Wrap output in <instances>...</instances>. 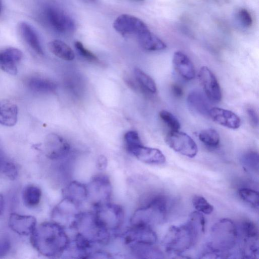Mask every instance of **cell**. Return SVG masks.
<instances>
[{"label": "cell", "mask_w": 259, "mask_h": 259, "mask_svg": "<svg viewBox=\"0 0 259 259\" xmlns=\"http://www.w3.org/2000/svg\"><path fill=\"white\" fill-rule=\"evenodd\" d=\"M30 240L38 252L49 257L63 255L70 241L65 229L54 221L36 226L31 234Z\"/></svg>", "instance_id": "1"}, {"label": "cell", "mask_w": 259, "mask_h": 259, "mask_svg": "<svg viewBox=\"0 0 259 259\" xmlns=\"http://www.w3.org/2000/svg\"><path fill=\"white\" fill-rule=\"evenodd\" d=\"M204 230L205 226L200 220L189 217L186 223L169 228L163 239V245L168 253L180 255L194 245Z\"/></svg>", "instance_id": "2"}, {"label": "cell", "mask_w": 259, "mask_h": 259, "mask_svg": "<svg viewBox=\"0 0 259 259\" xmlns=\"http://www.w3.org/2000/svg\"><path fill=\"white\" fill-rule=\"evenodd\" d=\"M237 230L233 222L228 219H222L216 222L212 227L210 240L207 247L210 252L205 255L220 257L235 245L237 238Z\"/></svg>", "instance_id": "3"}, {"label": "cell", "mask_w": 259, "mask_h": 259, "mask_svg": "<svg viewBox=\"0 0 259 259\" xmlns=\"http://www.w3.org/2000/svg\"><path fill=\"white\" fill-rule=\"evenodd\" d=\"M166 214V200L163 196H156L135 211L131 218V224L132 226L152 228L163 223Z\"/></svg>", "instance_id": "4"}, {"label": "cell", "mask_w": 259, "mask_h": 259, "mask_svg": "<svg viewBox=\"0 0 259 259\" xmlns=\"http://www.w3.org/2000/svg\"><path fill=\"white\" fill-rule=\"evenodd\" d=\"M73 229L95 246L107 244L111 238V233L99 223L94 212H80Z\"/></svg>", "instance_id": "5"}, {"label": "cell", "mask_w": 259, "mask_h": 259, "mask_svg": "<svg viewBox=\"0 0 259 259\" xmlns=\"http://www.w3.org/2000/svg\"><path fill=\"white\" fill-rule=\"evenodd\" d=\"M94 213L99 223L112 233L122 226L124 210L121 206L110 202L94 207Z\"/></svg>", "instance_id": "6"}, {"label": "cell", "mask_w": 259, "mask_h": 259, "mask_svg": "<svg viewBox=\"0 0 259 259\" xmlns=\"http://www.w3.org/2000/svg\"><path fill=\"white\" fill-rule=\"evenodd\" d=\"M86 187L87 200L93 207L110 202L112 189L110 179L107 175L94 176Z\"/></svg>", "instance_id": "7"}, {"label": "cell", "mask_w": 259, "mask_h": 259, "mask_svg": "<svg viewBox=\"0 0 259 259\" xmlns=\"http://www.w3.org/2000/svg\"><path fill=\"white\" fill-rule=\"evenodd\" d=\"M166 144L175 151L189 158L198 152L197 145L187 134L179 131H169L165 139Z\"/></svg>", "instance_id": "8"}, {"label": "cell", "mask_w": 259, "mask_h": 259, "mask_svg": "<svg viewBox=\"0 0 259 259\" xmlns=\"http://www.w3.org/2000/svg\"><path fill=\"white\" fill-rule=\"evenodd\" d=\"M79 207L74 203L63 198L53 210V221L65 229H73L77 218L81 212Z\"/></svg>", "instance_id": "9"}, {"label": "cell", "mask_w": 259, "mask_h": 259, "mask_svg": "<svg viewBox=\"0 0 259 259\" xmlns=\"http://www.w3.org/2000/svg\"><path fill=\"white\" fill-rule=\"evenodd\" d=\"M122 238L124 244L129 247L136 245H154L157 239L152 228L132 225L122 234Z\"/></svg>", "instance_id": "10"}, {"label": "cell", "mask_w": 259, "mask_h": 259, "mask_svg": "<svg viewBox=\"0 0 259 259\" xmlns=\"http://www.w3.org/2000/svg\"><path fill=\"white\" fill-rule=\"evenodd\" d=\"M44 149L48 158L53 160H62L70 152V145L63 138L55 134L48 135L45 140Z\"/></svg>", "instance_id": "11"}, {"label": "cell", "mask_w": 259, "mask_h": 259, "mask_svg": "<svg viewBox=\"0 0 259 259\" xmlns=\"http://www.w3.org/2000/svg\"><path fill=\"white\" fill-rule=\"evenodd\" d=\"M45 14L49 24L56 31L64 34L74 31L75 24L73 20L62 10L49 7L45 10Z\"/></svg>", "instance_id": "12"}, {"label": "cell", "mask_w": 259, "mask_h": 259, "mask_svg": "<svg viewBox=\"0 0 259 259\" xmlns=\"http://www.w3.org/2000/svg\"><path fill=\"white\" fill-rule=\"evenodd\" d=\"M198 77L204 93L209 101L213 103L220 102L222 99L221 90L213 72L207 66H202Z\"/></svg>", "instance_id": "13"}, {"label": "cell", "mask_w": 259, "mask_h": 259, "mask_svg": "<svg viewBox=\"0 0 259 259\" xmlns=\"http://www.w3.org/2000/svg\"><path fill=\"white\" fill-rule=\"evenodd\" d=\"M114 29L123 35L136 36L149 29L146 24L139 18L128 14L119 16L113 22Z\"/></svg>", "instance_id": "14"}, {"label": "cell", "mask_w": 259, "mask_h": 259, "mask_svg": "<svg viewBox=\"0 0 259 259\" xmlns=\"http://www.w3.org/2000/svg\"><path fill=\"white\" fill-rule=\"evenodd\" d=\"M127 151L140 161L153 165H160L165 162V157L158 149L140 144L128 149Z\"/></svg>", "instance_id": "15"}, {"label": "cell", "mask_w": 259, "mask_h": 259, "mask_svg": "<svg viewBox=\"0 0 259 259\" xmlns=\"http://www.w3.org/2000/svg\"><path fill=\"white\" fill-rule=\"evenodd\" d=\"M10 228L16 233L23 236L31 235L36 226V219L31 215L12 213L8 221Z\"/></svg>", "instance_id": "16"}, {"label": "cell", "mask_w": 259, "mask_h": 259, "mask_svg": "<svg viewBox=\"0 0 259 259\" xmlns=\"http://www.w3.org/2000/svg\"><path fill=\"white\" fill-rule=\"evenodd\" d=\"M23 53L19 49L9 47L0 51V67L11 75L18 72L17 64L22 60Z\"/></svg>", "instance_id": "17"}, {"label": "cell", "mask_w": 259, "mask_h": 259, "mask_svg": "<svg viewBox=\"0 0 259 259\" xmlns=\"http://www.w3.org/2000/svg\"><path fill=\"white\" fill-rule=\"evenodd\" d=\"M209 116L217 123L230 129L235 130L241 125L239 117L227 109L212 107L209 111Z\"/></svg>", "instance_id": "18"}, {"label": "cell", "mask_w": 259, "mask_h": 259, "mask_svg": "<svg viewBox=\"0 0 259 259\" xmlns=\"http://www.w3.org/2000/svg\"><path fill=\"white\" fill-rule=\"evenodd\" d=\"M187 102L192 111L203 116H209L211 108L210 101L204 93L198 90L189 93Z\"/></svg>", "instance_id": "19"}, {"label": "cell", "mask_w": 259, "mask_h": 259, "mask_svg": "<svg viewBox=\"0 0 259 259\" xmlns=\"http://www.w3.org/2000/svg\"><path fill=\"white\" fill-rule=\"evenodd\" d=\"M172 65L176 71L186 80L193 79L195 75L194 65L188 57L181 51L175 52Z\"/></svg>", "instance_id": "20"}, {"label": "cell", "mask_w": 259, "mask_h": 259, "mask_svg": "<svg viewBox=\"0 0 259 259\" xmlns=\"http://www.w3.org/2000/svg\"><path fill=\"white\" fill-rule=\"evenodd\" d=\"M63 198L80 206L87 198L86 185L78 181H71L62 190Z\"/></svg>", "instance_id": "21"}, {"label": "cell", "mask_w": 259, "mask_h": 259, "mask_svg": "<svg viewBox=\"0 0 259 259\" xmlns=\"http://www.w3.org/2000/svg\"><path fill=\"white\" fill-rule=\"evenodd\" d=\"M17 106L8 100H0V124L11 127L15 125L18 120Z\"/></svg>", "instance_id": "22"}, {"label": "cell", "mask_w": 259, "mask_h": 259, "mask_svg": "<svg viewBox=\"0 0 259 259\" xmlns=\"http://www.w3.org/2000/svg\"><path fill=\"white\" fill-rule=\"evenodd\" d=\"M21 35L29 46L39 55H42L44 52L38 37L31 25L26 22H21L19 26Z\"/></svg>", "instance_id": "23"}, {"label": "cell", "mask_w": 259, "mask_h": 259, "mask_svg": "<svg viewBox=\"0 0 259 259\" xmlns=\"http://www.w3.org/2000/svg\"><path fill=\"white\" fill-rule=\"evenodd\" d=\"M136 37L140 46L146 50L157 51L163 50L166 48L165 44L149 29Z\"/></svg>", "instance_id": "24"}, {"label": "cell", "mask_w": 259, "mask_h": 259, "mask_svg": "<svg viewBox=\"0 0 259 259\" xmlns=\"http://www.w3.org/2000/svg\"><path fill=\"white\" fill-rule=\"evenodd\" d=\"M27 87L31 91L38 93H48L55 91L56 84L52 80L40 77L33 76L26 81Z\"/></svg>", "instance_id": "25"}, {"label": "cell", "mask_w": 259, "mask_h": 259, "mask_svg": "<svg viewBox=\"0 0 259 259\" xmlns=\"http://www.w3.org/2000/svg\"><path fill=\"white\" fill-rule=\"evenodd\" d=\"M48 47L54 55L62 60L71 61L74 58V53L71 48L60 40L55 39L50 41Z\"/></svg>", "instance_id": "26"}, {"label": "cell", "mask_w": 259, "mask_h": 259, "mask_svg": "<svg viewBox=\"0 0 259 259\" xmlns=\"http://www.w3.org/2000/svg\"><path fill=\"white\" fill-rule=\"evenodd\" d=\"M134 255L142 258H162V252L154 245H136L130 247Z\"/></svg>", "instance_id": "27"}, {"label": "cell", "mask_w": 259, "mask_h": 259, "mask_svg": "<svg viewBox=\"0 0 259 259\" xmlns=\"http://www.w3.org/2000/svg\"><path fill=\"white\" fill-rule=\"evenodd\" d=\"M17 175L18 170L16 165L0 147V177L14 180Z\"/></svg>", "instance_id": "28"}, {"label": "cell", "mask_w": 259, "mask_h": 259, "mask_svg": "<svg viewBox=\"0 0 259 259\" xmlns=\"http://www.w3.org/2000/svg\"><path fill=\"white\" fill-rule=\"evenodd\" d=\"M41 191L37 186L29 185L25 187L22 193L24 205L28 208H34L40 202Z\"/></svg>", "instance_id": "29"}, {"label": "cell", "mask_w": 259, "mask_h": 259, "mask_svg": "<svg viewBox=\"0 0 259 259\" xmlns=\"http://www.w3.org/2000/svg\"><path fill=\"white\" fill-rule=\"evenodd\" d=\"M134 72L137 82L144 90L151 94L156 92V83L149 75L138 68H135Z\"/></svg>", "instance_id": "30"}, {"label": "cell", "mask_w": 259, "mask_h": 259, "mask_svg": "<svg viewBox=\"0 0 259 259\" xmlns=\"http://www.w3.org/2000/svg\"><path fill=\"white\" fill-rule=\"evenodd\" d=\"M198 138L201 142L209 147H217L220 143L219 134L212 128L202 130L198 135Z\"/></svg>", "instance_id": "31"}, {"label": "cell", "mask_w": 259, "mask_h": 259, "mask_svg": "<svg viewBox=\"0 0 259 259\" xmlns=\"http://www.w3.org/2000/svg\"><path fill=\"white\" fill-rule=\"evenodd\" d=\"M239 195L244 201L256 209L258 208L259 197L258 192L251 189L243 188L239 189Z\"/></svg>", "instance_id": "32"}, {"label": "cell", "mask_w": 259, "mask_h": 259, "mask_svg": "<svg viewBox=\"0 0 259 259\" xmlns=\"http://www.w3.org/2000/svg\"><path fill=\"white\" fill-rule=\"evenodd\" d=\"M159 117L170 131H179L181 125L178 119L170 112L162 110L159 113Z\"/></svg>", "instance_id": "33"}, {"label": "cell", "mask_w": 259, "mask_h": 259, "mask_svg": "<svg viewBox=\"0 0 259 259\" xmlns=\"http://www.w3.org/2000/svg\"><path fill=\"white\" fill-rule=\"evenodd\" d=\"M192 203L197 211L201 213L209 214L213 210V206L202 196L195 195L192 199Z\"/></svg>", "instance_id": "34"}, {"label": "cell", "mask_w": 259, "mask_h": 259, "mask_svg": "<svg viewBox=\"0 0 259 259\" xmlns=\"http://www.w3.org/2000/svg\"><path fill=\"white\" fill-rule=\"evenodd\" d=\"M242 162L247 167L254 171L258 170V155L254 151H250L244 154L241 158Z\"/></svg>", "instance_id": "35"}, {"label": "cell", "mask_w": 259, "mask_h": 259, "mask_svg": "<svg viewBox=\"0 0 259 259\" xmlns=\"http://www.w3.org/2000/svg\"><path fill=\"white\" fill-rule=\"evenodd\" d=\"M241 229L245 239L257 240V228L251 221L246 220L243 222L241 225Z\"/></svg>", "instance_id": "36"}, {"label": "cell", "mask_w": 259, "mask_h": 259, "mask_svg": "<svg viewBox=\"0 0 259 259\" xmlns=\"http://www.w3.org/2000/svg\"><path fill=\"white\" fill-rule=\"evenodd\" d=\"M124 140L127 151L133 147L142 144L138 133L134 131L126 132L124 136Z\"/></svg>", "instance_id": "37"}, {"label": "cell", "mask_w": 259, "mask_h": 259, "mask_svg": "<svg viewBox=\"0 0 259 259\" xmlns=\"http://www.w3.org/2000/svg\"><path fill=\"white\" fill-rule=\"evenodd\" d=\"M74 46L80 55L87 60L91 62H97L98 61L97 56L85 48L80 41H76L74 42Z\"/></svg>", "instance_id": "38"}, {"label": "cell", "mask_w": 259, "mask_h": 259, "mask_svg": "<svg viewBox=\"0 0 259 259\" xmlns=\"http://www.w3.org/2000/svg\"><path fill=\"white\" fill-rule=\"evenodd\" d=\"M11 248V242L9 237L4 234H0V257L7 254Z\"/></svg>", "instance_id": "39"}, {"label": "cell", "mask_w": 259, "mask_h": 259, "mask_svg": "<svg viewBox=\"0 0 259 259\" xmlns=\"http://www.w3.org/2000/svg\"><path fill=\"white\" fill-rule=\"evenodd\" d=\"M238 18L241 23L245 27H250L252 24V17L245 9H241L238 13Z\"/></svg>", "instance_id": "40"}, {"label": "cell", "mask_w": 259, "mask_h": 259, "mask_svg": "<svg viewBox=\"0 0 259 259\" xmlns=\"http://www.w3.org/2000/svg\"><path fill=\"white\" fill-rule=\"evenodd\" d=\"M249 120L252 125L257 126L258 124V114L256 110L252 107H248L246 109Z\"/></svg>", "instance_id": "41"}, {"label": "cell", "mask_w": 259, "mask_h": 259, "mask_svg": "<svg viewBox=\"0 0 259 259\" xmlns=\"http://www.w3.org/2000/svg\"><path fill=\"white\" fill-rule=\"evenodd\" d=\"M107 165V159L104 155H100L97 160V166L101 170L106 168Z\"/></svg>", "instance_id": "42"}, {"label": "cell", "mask_w": 259, "mask_h": 259, "mask_svg": "<svg viewBox=\"0 0 259 259\" xmlns=\"http://www.w3.org/2000/svg\"><path fill=\"white\" fill-rule=\"evenodd\" d=\"M171 90L172 94L176 97L179 98L183 96V89L179 84H173L171 87Z\"/></svg>", "instance_id": "43"}, {"label": "cell", "mask_w": 259, "mask_h": 259, "mask_svg": "<svg viewBox=\"0 0 259 259\" xmlns=\"http://www.w3.org/2000/svg\"><path fill=\"white\" fill-rule=\"evenodd\" d=\"M5 208V200L3 195L0 194V217L3 214Z\"/></svg>", "instance_id": "44"}, {"label": "cell", "mask_w": 259, "mask_h": 259, "mask_svg": "<svg viewBox=\"0 0 259 259\" xmlns=\"http://www.w3.org/2000/svg\"><path fill=\"white\" fill-rule=\"evenodd\" d=\"M2 10H3L2 3V1L0 0V16L2 13Z\"/></svg>", "instance_id": "45"}, {"label": "cell", "mask_w": 259, "mask_h": 259, "mask_svg": "<svg viewBox=\"0 0 259 259\" xmlns=\"http://www.w3.org/2000/svg\"><path fill=\"white\" fill-rule=\"evenodd\" d=\"M138 1H143V0H138Z\"/></svg>", "instance_id": "46"}, {"label": "cell", "mask_w": 259, "mask_h": 259, "mask_svg": "<svg viewBox=\"0 0 259 259\" xmlns=\"http://www.w3.org/2000/svg\"><path fill=\"white\" fill-rule=\"evenodd\" d=\"M92 1H94V0H92Z\"/></svg>", "instance_id": "47"}]
</instances>
